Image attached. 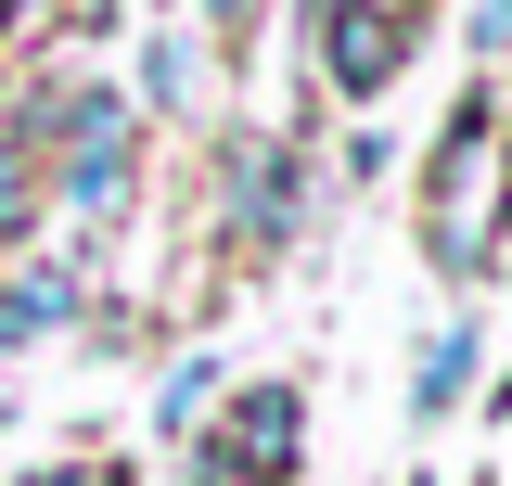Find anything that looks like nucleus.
Here are the masks:
<instances>
[{
	"instance_id": "1",
	"label": "nucleus",
	"mask_w": 512,
	"mask_h": 486,
	"mask_svg": "<svg viewBox=\"0 0 512 486\" xmlns=\"http://www.w3.org/2000/svg\"><path fill=\"white\" fill-rule=\"evenodd\" d=\"M26 154H52V180H39V192H64L77 218H116V205H128V103H116V90H90V77L39 90Z\"/></svg>"
},
{
	"instance_id": "2",
	"label": "nucleus",
	"mask_w": 512,
	"mask_h": 486,
	"mask_svg": "<svg viewBox=\"0 0 512 486\" xmlns=\"http://www.w3.org/2000/svg\"><path fill=\"white\" fill-rule=\"evenodd\" d=\"M487 180H500V103H461L448 116V154H436V256L448 269L487 256Z\"/></svg>"
},
{
	"instance_id": "3",
	"label": "nucleus",
	"mask_w": 512,
	"mask_h": 486,
	"mask_svg": "<svg viewBox=\"0 0 512 486\" xmlns=\"http://www.w3.org/2000/svg\"><path fill=\"white\" fill-rule=\"evenodd\" d=\"M320 64H333V90L372 103L384 77L410 64V13H384V0H333V13H320Z\"/></svg>"
},
{
	"instance_id": "4",
	"label": "nucleus",
	"mask_w": 512,
	"mask_h": 486,
	"mask_svg": "<svg viewBox=\"0 0 512 486\" xmlns=\"http://www.w3.org/2000/svg\"><path fill=\"white\" fill-rule=\"evenodd\" d=\"M295 423H308V410H295V384H256L244 410H231V435L205 448V486H244V474H282V461H295Z\"/></svg>"
},
{
	"instance_id": "5",
	"label": "nucleus",
	"mask_w": 512,
	"mask_h": 486,
	"mask_svg": "<svg viewBox=\"0 0 512 486\" xmlns=\"http://www.w3.org/2000/svg\"><path fill=\"white\" fill-rule=\"evenodd\" d=\"M231 205H244L256 243L295 231V167H282V141H244V154H231Z\"/></svg>"
},
{
	"instance_id": "6",
	"label": "nucleus",
	"mask_w": 512,
	"mask_h": 486,
	"mask_svg": "<svg viewBox=\"0 0 512 486\" xmlns=\"http://www.w3.org/2000/svg\"><path fill=\"white\" fill-rule=\"evenodd\" d=\"M64 307H77V282H64V269H26V282H0V346H39Z\"/></svg>"
},
{
	"instance_id": "7",
	"label": "nucleus",
	"mask_w": 512,
	"mask_h": 486,
	"mask_svg": "<svg viewBox=\"0 0 512 486\" xmlns=\"http://www.w3.org/2000/svg\"><path fill=\"white\" fill-rule=\"evenodd\" d=\"M26 231H39V154L0 141V243H26Z\"/></svg>"
},
{
	"instance_id": "8",
	"label": "nucleus",
	"mask_w": 512,
	"mask_h": 486,
	"mask_svg": "<svg viewBox=\"0 0 512 486\" xmlns=\"http://www.w3.org/2000/svg\"><path fill=\"white\" fill-rule=\"evenodd\" d=\"M461 371H474V333H436V346H423V410H448Z\"/></svg>"
},
{
	"instance_id": "9",
	"label": "nucleus",
	"mask_w": 512,
	"mask_h": 486,
	"mask_svg": "<svg viewBox=\"0 0 512 486\" xmlns=\"http://www.w3.org/2000/svg\"><path fill=\"white\" fill-rule=\"evenodd\" d=\"M205 397H218V371H205V359L167 371V435H192V410H205Z\"/></svg>"
},
{
	"instance_id": "10",
	"label": "nucleus",
	"mask_w": 512,
	"mask_h": 486,
	"mask_svg": "<svg viewBox=\"0 0 512 486\" xmlns=\"http://www.w3.org/2000/svg\"><path fill=\"white\" fill-rule=\"evenodd\" d=\"M39 486H116V474H103V461H64V474H39Z\"/></svg>"
},
{
	"instance_id": "11",
	"label": "nucleus",
	"mask_w": 512,
	"mask_h": 486,
	"mask_svg": "<svg viewBox=\"0 0 512 486\" xmlns=\"http://www.w3.org/2000/svg\"><path fill=\"white\" fill-rule=\"evenodd\" d=\"M474 26H487V39H512V0H487V13H474Z\"/></svg>"
},
{
	"instance_id": "12",
	"label": "nucleus",
	"mask_w": 512,
	"mask_h": 486,
	"mask_svg": "<svg viewBox=\"0 0 512 486\" xmlns=\"http://www.w3.org/2000/svg\"><path fill=\"white\" fill-rule=\"evenodd\" d=\"M205 13H244V0H205Z\"/></svg>"
}]
</instances>
